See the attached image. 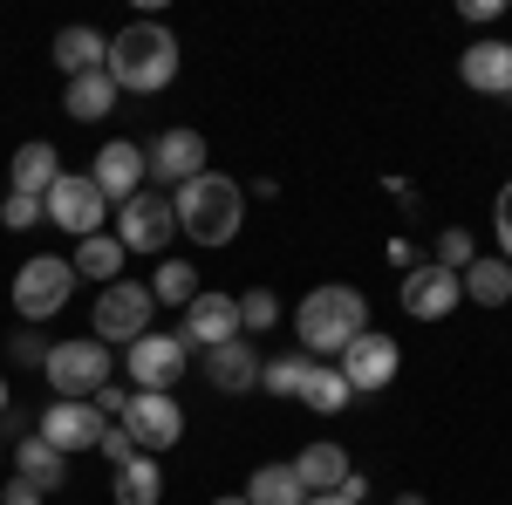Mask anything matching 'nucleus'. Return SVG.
<instances>
[{
	"label": "nucleus",
	"instance_id": "c03bdc74",
	"mask_svg": "<svg viewBox=\"0 0 512 505\" xmlns=\"http://www.w3.org/2000/svg\"><path fill=\"white\" fill-rule=\"evenodd\" d=\"M0 417H7V376H0Z\"/></svg>",
	"mask_w": 512,
	"mask_h": 505
},
{
	"label": "nucleus",
	"instance_id": "393cba45",
	"mask_svg": "<svg viewBox=\"0 0 512 505\" xmlns=\"http://www.w3.org/2000/svg\"><path fill=\"white\" fill-rule=\"evenodd\" d=\"M301 403H308L315 417H342V410L355 403V389H349V376H342L335 362H315L308 383H301Z\"/></svg>",
	"mask_w": 512,
	"mask_h": 505
},
{
	"label": "nucleus",
	"instance_id": "c85d7f7f",
	"mask_svg": "<svg viewBox=\"0 0 512 505\" xmlns=\"http://www.w3.org/2000/svg\"><path fill=\"white\" fill-rule=\"evenodd\" d=\"M164 499V471L158 458H130L117 471V505H158Z\"/></svg>",
	"mask_w": 512,
	"mask_h": 505
},
{
	"label": "nucleus",
	"instance_id": "20e7f679",
	"mask_svg": "<svg viewBox=\"0 0 512 505\" xmlns=\"http://www.w3.org/2000/svg\"><path fill=\"white\" fill-rule=\"evenodd\" d=\"M41 376H48V389H55V403H89L96 389L110 383V349H103L96 335L55 342L48 362H41Z\"/></svg>",
	"mask_w": 512,
	"mask_h": 505
},
{
	"label": "nucleus",
	"instance_id": "4be33fe9",
	"mask_svg": "<svg viewBox=\"0 0 512 505\" xmlns=\"http://www.w3.org/2000/svg\"><path fill=\"white\" fill-rule=\"evenodd\" d=\"M123 260H130V253H123V239L117 233H96V239H76V260H69V267H76V280L117 287V280H123Z\"/></svg>",
	"mask_w": 512,
	"mask_h": 505
},
{
	"label": "nucleus",
	"instance_id": "b1692460",
	"mask_svg": "<svg viewBox=\"0 0 512 505\" xmlns=\"http://www.w3.org/2000/svg\"><path fill=\"white\" fill-rule=\"evenodd\" d=\"M458 280H465V301H478V308H506L512 301V267L499 260V253H478Z\"/></svg>",
	"mask_w": 512,
	"mask_h": 505
},
{
	"label": "nucleus",
	"instance_id": "6e6552de",
	"mask_svg": "<svg viewBox=\"0 0 512 505\" xmlns=\"http://www.w3.org/2000/svg\"><path fill=\"white\" fill-rule=\"evenodd\" d=\"M123 430H130V444H137L144 458H158V451H171V444L185 437V410H178V396H158V389H130Z\"/></svg>",
	"mask_w": 512,
	"mask_h": 505
},
{
	"label": "nucleus",
	"instance_id": "a19ab883",
	"mask_svg": "<svg viewBox=\"0 0 512 505\" xmlns=\"http://www.w3.org/2000/svg\"><path fill=\"white\" fill-rule=\"evenodd\" d=\"M212 505H246V492H219V499H212Z\"/></svg>",
	"mask_w": 512,
	"mask_h": 505
},
{
	"label": "nucleus",
	"instance_id": "a211bd4d",
	"mask_svg": "<svg viewBox=\"0 0 512 505\" xmlns=\"http://www.w3.org/2000/svg\"><path fill=\"white\" fill-rule=\"evenodd\" d=\"M205 383L219 389V396H246V389H260V349L239 335L226 349H205Z\"/></svg>",
	"mask_w": 512,
	"mask_h": 505
},
{
	"label": "nucleus",
	"instance_id": "7ed1b4c3",
	"mask_svg": "<svg viewBox=\"0 0 512 505\" xmlns=\"http://www.w3.org/2000/svg\"><path fill=\"white\" fill-rule=\"evenodd\" d=\"M171 76H178V35H171L164 21H130V28L110 41V82H117V89L158 96Z\"/></svg>",
	"mask_w": 512,
	"mask_h": 505
},
{
	"label": "nucleus",
	"instance_id": "f8f14e48",
	"mask_svg": "<svg viewBox=\"0 0 512 505\" xmlns=\"http://www.w3.org/2000/svg\"><path fill=\"white\" fill-rule=\"evenodd\" d=\"M123 219H117V239H123V253H158L164 260V239L178 233V212H171V192H144L130 198V205H117Z\"/></svg>",
	"mask_w": 512,
	"mask_h": 505
},
{
	"label": "nucleus",
	"instance_id": "79ce46f5",
	"mask_svg": "<svg viewBox=\"0 0 512 505\" xmlns=\"http://www.w3.org/2000/svg\"><path fill=\"white\" fill-rule=\"evenodd\" d=\"M396 505H431V499H424V492H403V499H396Z\"/></svg>",
	"mask_w": 512,
	"mask_h": 505
},
{
	"label": "nucleus",
	"instance_id": "473e14b6",
	"mask_svg": "<svg viewBox=\"0 0 512 505\" xmlns=\"http://www.w3.org/2000/svg\"><path fill=\"white\" fill-rule=\"evenodd\" d=\"M0 219H7L14 233H28V226H41V198H28V192H7V205H0Z\"/></svg>",
	"mask_w": 512,
	"mask_h": 505
},
{
	"label": "nucleus",
	"instance_id": "37998d69",
	"mask_svg": "<svg viewBox=\"0 0 512 505\" xmlns=\"http://www.w3.org/2000/svg\"><path fill=\"white\" fill-rule=\"evenodd\" d=\"M308 505H342V499H335V492H321V499H308Z\"/></svg>",
	"mask_w": 512,
	"mask_h": 505
},
{
	"label": "nucleus",
	"instance_id": "9b49d317",
	"mask_svg": "<svg viewBox=\"0 0 512 505\" xmlns=\"http://www.w3.org/2000/svg\"><path fill=\"white\" fill-rule=\"evenodd\" d=\"M198 171H212V164H205V137H198V130H164L158 144L144 151V178H151V192H185Z\"/></svg>",
	"mask_w": 512,
	"mask_h": 505
},
{
	"label": "nucleus",
	"instance_id": "f257e3e1",
	"mask_svg": "<svg viewBox=\"0 0 512 505\" xmlns=\"http://www.w3.org/2000/svg\"><path fill=\"white\" fill-rule=\"evenodd\" d=\"M362 328H369V301L355 287H315L294 308V342H301V355H315V362H335Z\"/></svg>",
	"mask_w": 512,
	"mask_h": 505
},
{
	"label": "nucleus",
	"instance_id": "a878e982",
	"mask_svg": "<svg viewBox=\"0 0 512 505\" xmlns=\"http://www.w3.org/2000/svg\"><path fill=\"white\" fill-rule=\"evenodd\" d=\"M117 82H110V69H96V76H76L69 82V117L76 123H103L110 110H117Z\"/></svg>",
	"mask_w": 512,
	"mask_h": 505
},
{
	"label": "nucleus",
	"instance_id": "39448f33",
	"mask_svg": "<svg viewBox=\"0 0 512 505\" xmlns=\"http://www.w3.org/2000/svg\"><path fill=\"white\" fill-rule=\"evenodd\" d=\"M151 314H158L151 287H144V280H117V287H103V294H96L89 328H96V342H103V349H130L137 335H151Z\"/></svg>",
	"mask_w": 512,
	"mask_h": 505
},
{
	"label": "nucleus",
	"instance_id": "c9c22d12",
	"mask_svg": "<svg viewBox=\"0 0 512 505\" xmlns=\"http://www.w3.org/2000/svg\"><path fill=\"white\" fill-rule=\"evenodd\" d=\"M96 410H103V424H123V410H130V389H117V383H103L96 396H89Z\"/></svg>",
	"mask_w": 512,
	"mask_h": 505
},
{
	"label": "nucleus",
	"instance_id": "bb28decb",
	"mask_svg": "<svg viewBox=\"0 0 512 505\" xmlns=\"http://www.w3.org/2000/svg\"><path fill=\"white\" fill-rule=\"evenodd\" d=\"M246 505H308V492H301L294 465H260L246 478Z\"/></svg>",
	"mask_w": 512,
	"mask_h": 505
},
{
	"label": "nucleus",
	"instance_id": "423d86ee",
	"mask_svg": "<svg viewBox=\"0 0 512 505\" xmlns=\"http://www.w3.org/2000/svg\"><path fill=\"white\" fill-rule=\"evenodd\" d=\"M69 294H76V267L55 260V253H35L28 267L14 273V314L21 321H55L69 308Z\"/></svg>",
	"mask_w": 512,
	"mask_h": 505
},
{
	"label": "nucleus",
	"instance_id": "dca6fc26",
	"mask_svg": "<svg viewBox=\"0 0 512 505\" xmlns=\"http://www.w3.org/2000/svg\"><path fill=\"white\" fill-rule=\"evenodd\" d=\"M89 185L110 198V205H130V198L151 185V178H144V151H137V144H123V137H110V144L96 151V171H89Z\"/></svg>",
	"mask_w": 512,
	"mask_h": 505
},
{
	"label": "nucleus",
	"instance_id": "72a5a7b5",
	"mask_svg": "<svg viewBox=\"0 0 512 505\" xmlns=\"http://www.w3.org/2000/svg\"><path fill=\"white\" fill-rule=\"evenodd\" d=\"M492 226H499V260L512 267V178L499 185V198H492Z\"/></svg>",
	"mask_w": 512,
	"mask_h": 505
},
{
	"label": "nucleus",
	"instance_id": "412c9836",
	"mask_svg": "<svg viewBox=\"0 0 512 505\" xmlns=\"http://www.w3.org/2000/svg\"><path fill=\"white\" fill-rule=\"evenodd\" d=\"M14 478H28L35 492H62L69 485V458L55 444H41V437H21L14 444Z\"/></svg>",
	"mask_w": 512,
	"mask_h": 505
},
{
	"label": "nucleus",
	"instance_id": "f704fd0d",
	"mask_svg": "<svg viewBox=\"0 0 512 505\" xmlns=\"http://www.w3.org/2000/svg\"><path fill=\"white\" fill-rule=\"evenodd\" d=\"M96 451H103V458H110V465H130V458H144V451H137V444H130V430H123V424H110V430H103V444H96Z\"/></svg>",
	"mask_w": 512,
	"mask_h": 505
},
{
	"label": "nucleus",
	"instance_id": "1a4fd4ad",
	"mask_svg": "<svg viewBox=\"0 0 512 505\" xmlns=\"http://www.w3.org/2000/svg\"><path fill=\"white\" fill-rule=\"evenodd\" d=\"M123 362H130V383H137V389H158V396H171V383L185 376L192 349L178 342V328H151V335H137V342L123 349Z\"/></svg>",
	"mask_w": 512,
	"mask_h": 505
},
{
	"label": "nucleus",
	"instance_id": "4c0bfd02",
	"mask_svg": "<svg viewBox=\"0 0 512 505\" xmlns=\"http://www.w3.org/2000/svg\"><path fill=\"white\" fill-rule=\"evenodd\" d=\"M48 492H35L28 478H7V492H0V505H41Z\"/></svg>",
	"mask_w": 512,
	"mask_h": 505
},
{
	"label": "nucleus",
	"instance_id": "f03ea898",
	"mask_svg": "<svg viewBox=\"0 0 512 505\" xmlns=\"http://www.w3.org/2000/svg\"><path fill=\"white\" fill-rule=\"evenodd\" d=\"M171 212H178V233H192L198 246H233L239 219H246V192L226 171H198L185 192H171Z\"/></svg>",
	"mask_w": 512,
	"mask_h": 505
},
{
	"label": "nucleus",
	"instance_id": "2eb2a0df",
	"mask_svg": "<svg viewBox=\"0 0 512 505\" xmlns=\"http://www.w3.org/2000/svg\"><path fill=\"white\" fill-rule=\"evenodd\" d=\"M458 301H465V280H458L451 267L424 260V267L403 273V314H417V321H444Z\"/></svg>",
	"mask_w": 512,
	"mask_h": 505
},
{
	"label": "nucleus",
	"instance_id": "0eeeda50",
	"mask_svg": "<svg viewBox=\"0 0 512 505\" xmlns=\"http://www.w3.org/2000/svg\"><path fill=\"white\" fill-rule=\"evenodd\" d=\"M41 219H48V226H62V233H76V239H96V233H103V219H110V198L96 192L89 178L62 171V178L41 192Z\"/></svg>",
	"mask_w": 512,
	"mask_h": 505
},
{
	"label": "nucleus",
	"instance_id": "9d476101",
	"mask_svg": "<svg viewBox=\"0 0 512 505\" xmlns=\"http://www.w3.org/2000/svg\"><path fill=\"white\" fill-rule=\"evenodd\" d=\"M335 369L349 376L355 396H376V389H390V383H396V369H403V349H396L383 328H362L349 349L335 355Z\"/></svg>",
	"mask_w": 512,
	"mask_h": 505
},
{
	"label": "nucleus",
	"instance_id": "f3484780",
	"mask_svg": "<svg viewBox=\"0 0 512 505\" xmlns=\"http://www.w3.org/2000/svg\"><path fill=\"white\" fill-rule=\"evenodd\" d=\"M458 76H465V89H478V96H512V41H472L465 55H458Z\"/></svg>",
	"mask_w": 512,
	"mask_h": 505
},
{
	"label": "nucleus",
	"instance_id": "6ab92c4d",
	"mask_svg": "<svg viewBox=\"0 0 512 505\" xmlns=\"http://www.w3.org/2000/svg\"><path fill=\"white\" fill-rule=\"evenodd\" d=\"M349 471H355V465H349V451H342L335 437H315V444H308V451L294 458V478H301V492H308V499L335 492V485H342Z\"/></svg>",
	"mask_w": 512,
	"mask_h": 505
},
{
	"label": "nucleus",
	"instance_id": "58836bf2",
	"mask_svg": "<svg viewBox=\"0 0 512 505\" xmlns=\"http://www.w3.org/2000/svg\"><path fill=\"white\" fill-rule=\"evenodd\" d=\"M14 362H48V342H41V335H28V328H21V335H14Z\"/></svg>",
	"mask_w": 512,
	"mask_h": 505
},
{
	"label": "nucleus",
	"instance_id": "4468645a",
	"mask_svg": "<svg viewBox=\"0 0 512 505\" xmlns=\"http://www.w3.org/2000/svg\"><path fill=\"white\" fill-rule=\"evenodd\" d=\"M239 335H246V328H239V301H233V294L198 287V301L185 308L178 342H185V349H226V342H239Z\"/></svg>",
	"mask_w": 512,
	"mask_h": 505
},
{
	"label": "nucleus",
	"instance_id": "5701e85b",
	"mask_svg": "<svg viewBox=\"0 0 512 505\" xmlns=\"http://www.w3.org/2000/svg\"><path fill=\"white\" fill-rule=\"evenodd\" d=\"M62 178V157H55V144H21L14 151V171H7V192H28V198H41L48 185Z\"/></svg>",
	"mask_w": 512,
	"mask_h": 505
},
{
	"label": "nucleus",
	"instance_id": "e433bc0d",
	"mask_svg": "<svg viewBox=\"0 0 512 505\" xmlns=\"http://www.w3.org/2000/svg\"><path fill=\"white\" fill-rule=\"evenodd\" d=\"M499 14H506V0H465V21L472 28H499Z\"/></svg>",
	"mask_w": 512,
	"mask_h": 505
},
{
	"label": "nucleus",
	"instance_id": "ea45409f",
	"mask_svg": "<svg viewBox=\"0 0 512 505\" xmlns=\"http://www.w3.org/2000/svg\"><path fill=\"white\" fill-rule=\"evenodd\" d=\"M335 499H342V505H362V499H369V478H362V471H349V478L335 485Z\"/></svg>",
	"mask_w": 512,
	"mask_h": 505
},
{
	"label": "nucleus",
	"instance_id": "cd10ccee",
	"mask_svg": "<svg viewBox=\"0 0 512 505\" xmlns=\"http://www.w3.org/2000/svg\"><path fill=\"white\" fill-rule=\"evenodd\" d=\"M144 287H151V301H164V308H192L198 301V267L192 260H158V273H151Z\"/></svg>",
	"mask_w": 512,
	"mask_h": 505
},
{
	"label": "nucleus",
	"instance_id": "aec40b11",
	"mask_svg": "<svg viewBox=\"0 0 512 505\" xmlns=\"http://www.w3.org/2000/svg\"><path fill=\"white\" fill-rule=\"evenodd\" d=\"M48 55H55V69H62L69 82H76V76H96V69H110V41L96 35V28H62Z\"/></svg>",
	"mask_w": 512,
	"mask_h": 505
},
{
	"label": "nucleus",
	"instance_id": "7c9ffc66",
	"mask_svg": "<svg viewBox=\"0 0 512 505\" xmlns=\"http://www.w3.org/2000/svg\"><path fill=\"white\" fill-rule=\"evenodd\" d=\"M239 328H246V335H260V328H280V294H274V287H253V294H239Z\"/></svg>",
	"mask_w": 512,
	"mask_h": 505
},
{
	"label": "nucleus",
	"instance_id": "ddd939ff",
	"mask_svg": "<svg viewBox=\"0 0 512 505\" xmlns=\"http://www.w3.org/2000/svg\"><path fill=\"white\" fill-rule=\"evenodd\" d=\"M103 430H110V424H103L96 403H55V396H48L35 437H41V444H55L62 458H76V451H96V444H103Z\"/></svg>",
	"mask_w": 512,
	"mask_h": 505
},
{
	"label": "nucleus",
	"instance_id": "c756f323",
	"mask_svg": "<svg viewBox=\"0 0 512 505\" xmlns=\"http://www.w3.org/2000/svg\"><path fill=\"white\" fill-rule=\"evenodd\" d=\"M308 369H315V355H274V362H260V389L267 396H301V383H308Z\"/></svg>",
	"mask_w": 512,
	"mask_h": 505
},
{
	"label": "nucleus",
	"instance_id": "2f4dec72",
	"mask_svg": "<svg viewBox=\"0 0 512 505\" xmlns=\"http://www.w3.org/2000/svg\"><path fill=\"white\" fill-rule=\"evenodd\" d=\"M437 267H451V273H465L478 260V239L465 233V226H444V233H437V253H431Z\"/></svg>",
	"mask_w": 512,
	"mask_h": 505
}]
</instances>
